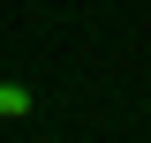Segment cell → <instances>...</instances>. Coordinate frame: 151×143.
Returning <instances> with one entry per match:
<instances>
[{
	"label": "cell",
	"mask_w": 151,
	"mask_h": 143,
	"mask_svg": "<svg viewBox=\"0 0 151 143\" xmlns=\"http://www.w3.org/2000/svg\"><path fill=\"white\" fill-rule=\"evenodd\" d=\"M30 113H38V90L23 75H0V121H30Z\"/></svg>",
	"instance_id": "1"
}]
</instances>
